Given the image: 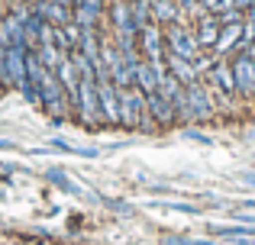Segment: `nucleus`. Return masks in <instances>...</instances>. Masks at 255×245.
<instances>
[{"mask_svg":"<svg viewBox=\"0 0 255 245\" xmlns=\"http://www.w3.org/2000/svg\"><path fill=\"white\" fill-rule=\"evenodd\" d=\"M97 100L104 126H120V87L113 81H97Z\"/></svg>","mask_w":255,"mask_h":245,"instance_id":"9","label":"nucleus"},{"mask_svg":"<svg viewBox=\"0 0 255 245\" xmlns=\"http://www.w3.org/2000/svg\"><path fill=\"white\" fill-rule=\"evenodd\" d=\"M165 49H168V55L187 58V62H194V58L204 52L200 42H197V36H194V26H187V23L165 26Z\"/></svg>","mask_w":255,"mask_h":245,"instance_id":"3","label":"nucleus"},{"mask_svg":"<svg viewBox=\"0 0 255 245\" xmlns=\"http://www.w3.org/2000/svg\"><path fill=\"white\" fill-rule=\"evenodd\" d=\"M165 207L178 210V213H191V216H200V207H191V203H165Z\"/></svg>","mask_w":255,"mask_h":245,"instance_id":"27","label":"nucleus"},{"mask_svg":"<svg viewBox=\"0 0 255 245\" xmlns=\"http://www.w3.org/2000/svg\"><path fill=\"white\" fill-rule=\"evenodd\" d=\"M184 139H191V142H200V145H210V142H213L210 136H204V132H197V129H184Z\"/></svg>","mask_w":255,"mask_h":245,"instance_id":"26","label":"nucleus"},{"mask_svg":"<svg viewBox=\"0 0 255 245\" xmlns=\"http://www.w3.org/2000/svg\"><path fill=\"white\" fill-rule=\"evenodd\" d=\"M36 245H49V242H36Z\"/></svg>","mask_w":255,"mask_h":245,"instance_id":"38","label":"nucleus"},{"mask_svg":"<svg viewBox=\"0 0 255 245\" xmlns=\"http://www.w3.org/2000/svg\"><path fill=\"white\" fill-rule=\"evenodd\" d=\"M29 3H32V13H39V16H42L45 23H52V26L75 23V13H71V6H65V3H55V0H29Z\"/></svg>","mask_w":255,"mask_h":245,"instance_id":"10","label":"nucleus"},{"mask_svg":"<svg viewBox=\"0 0 255 245\" xmlns=\"http://www.w3.org/2000/svg\"><path fill=\"white\" fill-rule=\"evenodd\" d=\"M129 10H132V23H136L139 32L145 26H152V0H129Z\"/></svg>","mask_w":255,"mask_h":245,"instance_id":"18","label":"nucleus"},{"mask_svg":"<svg viewBox=\"0 0 255 245\" xmlns=\"http://www.w3.org/2000/svg\"><path fill=\"white\" fill-rule=\"evenodd\" d=\"M207 13H223L226 6H233V0H204Z\"/></svg>","mask_w":255,"mask_h":245,"instance_id":"24","label":"nucleus"},{"mask_svg":"<svg viewBox=\"0 0 255 245\" xmlns=\"http://www.w3.org/2000/svg\"><path fill=\"white\" fill-rule=\"evenodd\" d=\"M45 177H49L52 184H58V187H62V190H68V194H78V187H75V184L68 181V177H65V171L52 168V171H45Z\"/></svg>","mask_w":255,"mask_h":245,"instance_id":"21","label":"nucleus"},{"mask_svg":"<svg viewBox=\"0 0 255 245\" xmlns=\"http://www.w3.org/2000/svg\"><path fill=\"white\" fill-rule=\"evenodd\" d=\"M220 29H223V23H220L217 13H207V16H200L197 23H194V36H197L200 49L210 52L213 45H217V39H220Z\"/></svg>","mask_w":255,"mask_h":245,"instance_id":"13","label":"nucleus"},{"mask_svg":"<svg viewBox=\"0 0 255 245\" xmlns=\"http://www.w3.org/2000/svg\"><path fill=\"white\" fill-rule=\"evenodd\" d=\"M178 6H181V16H184V23H187V26H194L200 16H207L204 0H178Z\"/></svg>","mask_w":255,"mask_h":245,"instance_id":"19","label":"nucleus"},{"mask_svg":"<svg viewBox=\"0 0 255 245\" xmlns=\"http://www.w3.org/2000/svg\"><path fill=\"white\" fill-rule=\"evenodd\" d=\"M217 16H220V23H243V19H246V13L243 10H236V6H226V10L223 13H217Z\"/></svg>","mask_w":255,"mask_h":245,"instance_id":"22","label":"nucleus"},{"mask_svg":"<svg viewBox=\"0 0 255 245\" xmlns=\"http://www.w3.org/2000/svg\"><path fill=\"white\" fill-rule=\"evenodd\" d=\"M32 52L39 55V62H42V68H45V71H58V65H62V58H65V52L58 49L55 42H39Z\"/></svg>","mask_w":255,"mask_h":245,"instance_id":"17","label":"nucleus"},{"mask_svg":"<svg viewBox=\"0 0 255 245\" xmlns=\"http://www.w3.org/2000/svg\"><path fill=\"white\" fill-rule=\"evenodd\" d=\"M236 220L243 223V226H255V213H249V210H239V213H236Z\"/></svg>","mask_w":255,"mask_h":245,"instance_id":"28","label":"nucleus"},{"mask_svg":"<svg viewBox=\"0 0 255 245\" xmlns=\"http://www.w3.org/2000/svg\"><path fill=\"white\" fill-rule=\"evenodd\" d=\"M71 116L91 132L104 126L100 100H97V81H94V78H81V87H78V100H75V107H71Z\"/></svg>","mask_w":255,"mask_h":245,"instance_id":"2","label":"nucleus"},{"mask_svg":"<svg viewBox=\"0 0 255 245\" xmlns=\"http://www.w3.org/2000/svg\"><path fill=\"white\" fill-rule=\"evenodd\" d=\"M120 126L132 132H158L155 120L149 116V103L139 87L120 90Z\"/></svg>","mask_w":255,"mask_h":245,"instance_id":"1","label":"nucleus"},{"mask_svg":"<svg viewBox=\"0 0 255 245\" xmlns=\"http://www.w3.org/2000/svg\"><path fill=\"white\" fill-rule=\"evenodd\" d=\"M246 55H249V58H252V62H255V42L249 45V52H246Z\"/></svg>","mask_w":255,"mask_h":245,"instance_id":"32","label":"nucleus"},{"mask_svg":"<svg viewBox=\"0 0 255 245\" xmlns=\"http://www.w3.org/2000/svg\"><path fill=\"white\" fill-rule=\"evenodd\" d=\"M152 23L162 26V29L165 26H174V23H184L178 0H152Z\"/></svg>","mask_w":255,"mask_h":245,"instance_id":"15","label":"nucleus"},{"mask_svg":"<svg viewBox=\"0 0 255 245\" xmlns=\"http://www.w3.org/2000/svg\"><path fill=\"white\" fill-rule=\"evenodd\" d=\"M243 177V184H249V187H255V171H246V174H239Z\"/></svg>","mask_w":255,"mask_h":245,"instance_id":"30","label":"nucleus"},{"mask_svg":"<svg viewBox=\"0 0 255 245\" xmlns=\"http://www.w3.org/2000/svg\"><path fill=\"white\" fill-rule=\"evenodd\" d=\"M145 103H149V116L155 120L158 129H171L174 123H178V116H174V107H171V100H165L162 94H145Z\"/></svg>","mask_w":255,"mask_h":245,"instance_id":"12","label":"nucleus"},{"mask_svg":"<svg viewBox=\"0 0 255 245\" xmlns=\"http://www.w3.org/2000/svg\"><path fill=\"white\" fill-rule=\"evenodd\" d=\"M55 3H65V6H71V0H55Z\"/></svg>","mask_w":255,"mask_h":245,"instance_id":"35","label":"nucleus"},{"mask_svg":"<svg viewBox=\"0 0 255 245\" xmlns=\"http://www.w3.org/2000/svg\"><path fill=\"white\" fill-rule=\"evenodd\" d=\"M204 84H207L210 90H217V94L236 97V78H233L230 58H217V62H213V68L204 75ZM236 100H239V97H236Z\"/></svg>","mask_w":255,"mask_h":245,"instance_id":"6","label":"nucleus"},{"mask_svg":"<svg viewBox=\"0 0 255 245\" xmlns=\"http://www.w3.org/2000/svg\"><path fill=\"white\" fill-rule=\"evenodd\" d=\"M139 52H142L145 62H165V55H168V49H165V29L162 26H145L142 32H139Z\"/></svg>","mask_w":255,"mask_h":245,"instance_id":"7","label":"nucleus"},{"mask_svg":"<svg viewBox=\"0 0 255 245\" xmlns=\"http://www.w3.org/2000/svg\"><path fill=\"white\" fill-rule=\"evenodd\" d=\"M165 71H168V68H165V62L155 65V62H145V58H142V62H139V68H136V87L142 90V94H155V90H158V81H162Z\"/></svg>","mask_w":255,"mask_h":245,"instance_id":"11","label":"nucleus"},{"mask_svg":"<svg viewBox=\"0 0 255 245\" xmlns=\"http://www.w3.org/2000/svg\"><path fill=\"white\" fill-rule=\"evenodd\" d=\"M0 149H10V142H3V139H0Z\"/></svg>","mask_w":255,"mask_h":245,"instance_id":"34","label":"nucleus"},{"mask_svg":"<svg viewBox=\"0 0 255 245\" xmlns=\"http://www.w3.org/2000/svg\"><path fill=\"white\" fill-rule=\"evenodd\" d=\"M165 68L171 71L174 78H178L181 84H197V81H204V78L197 75V68H194V62H187V58H178V55H165Z\"/></svg>","mask_w":255,"mask_h":245,"instance_id":"16","label":"nucleus"},{"mask_svg":"<svg viewBox=\"0 0 255 245\" xmlns=\"http://www.w3.org/2000/svg\"><path fill=\"white\" fill-rule=\"evenodd\" d=\"M165 245H210L207 239H187V236H165Z\"/></svg>","mask_w":255,"mask_h":245,"instance_id":"23","label":"nucleus"},{"mask_svg":"<svg viewBox=\"0 0 255 245\" xmlns=\"http://www.w3.org/2000/svg\"><path fill=\"white\" fill-rule=\"evenodd\" d=\"M230 65H233V78H236V97L243 103H252V97H255V62L243 52V55H233Z\"/></svg>","mask_w":255,"mask_h":245,"instance_id":"4","label":"nucleus"},{"mask_svg":"<svg viewBox=\"0 0 255 245\" xmlns=\"http://www.w3.org/2000/svg\"><path fill=\"white\" fill-rule=\"evenodd\" d=\"M252 103H255V97H252Z\"/></svg>","mask_w":255,"mask_h":245,"instance_id":"39","label":"nucleus"},{"mask_svg":"<svg viewBox=\"0 0 255 245\" xmlns=\"http://www.w3.org/2000/svg\"><path fill=\"white\" fill-rule=\"evenodd\" d=\"M107 3H123V0H107Z\"/></svg>","mask_w":255,"mask_h":245,"instance_id":"37","label":"nucleus"},{"mask_svg":"<svg viewBox=\"0 0 255 245\" xmlns=\"http://www.w3.org/2000/svg\"><path fill=\"white\" fill-rule=\"evenodd\" d=\"M26 55H29L26 45H6V87H26Z\"/></svg>","mask_w":255,"mask_h":245,"instance_id":"8","label":"nucleus"},{"mask_svg":"<svg viewBox=\"0 0 255 245\" xmlns=\"http://www.w3.org/2000/svg\"><path fill=\"white\" fill-rule=\"evenodd\" d=\"M233 6H236V10H243V13H249L252 6H255V0H233Z\"/></svg>","mask_w":255,"mask_h":245,"instance_id":"29","label":"nucleus"},{"mask_svg":"<svg viewBox=\"0 0 255 245\" xmlns=\"http://www.w3.org/2000/svg\"><path fill=\"white\" fill-rule=\"evenodd\" d=\"M107 23H110V32H139L136 23H132L129 0H123V3H107Z\"/></svg>","mask_w":255,"mask_h":245,"instance_id":"14","label":"nucleus"},{"mask_svg":"<svg viewBox=\"0 0 255 245\" xmlns=\"http://www.w3.org/2000/svg\"><path fill=\"white\" fill-rule=\"evenodd\" d=\"M42 29H45V19L39 16V13H32V16H29V19L23 23V32H26V45H29V49H36V45H39V36H42Z\"/></svg>","mask_w":255,"mask_h":245,"instance_id":"20","label":"nucleus"},{"mask_svg":"<svg viewBox=\"0 0 255 245\" xmlns=\"http://www.w3.org/2000/svg\"><path fill=\"white\" fill-rule=\"evenodd\" d=\"M84 3V0H71V6H81Z\"/></svg>","mask_w":255,"mask_h":245,"instance_id":"36","label":"nucleus"},{"mask_svg":"<svg viewBox=\"0 0 255 245\" xmlns=\"http://www.w3.org/2000/svg\"><path fill=\"white\" fill-rule=\"evenodd\" d=\"M81 6H87V10H94L97 16H107V0H84Z\"/></svg>","mask_w":255,"mask_h":245,"instance_id":"25","label":"nucleus"},{"mask_svg":"<svg viewBox=\"0 0 255 245\" xmlns=\"http://www.w3.org/2000/svg\"><path fill=\"white\" fill-rule=\"evenodd\" d=\"M246 19H252V23H255V6H252V10H249V13H246Z\"/></svg>","mask_w":255,"mask_h":245,"instance_id":"33","label":"nucleus"},{"mask_svg":"<svg viewBox=\"0 0 255 245\" xmlns=\"http://www.w3.org/2000/svg\"><path fill=\"white\" fill-rule=\"evenodd\" d=\"M187 103H191V113H194V123H210L217 116V107H213V94L204 81L197 84H187Z\"/></svg>","mask_w":255,"mask_h":245,"instance_id":"5","label":"nucleus"},{"mask_svg":"<svg viewBox=\"0 0 255 245\" xmlns=\"http://www.w3.org/2000/svg\"><path fill=\"white\" fill-rule=\"evenodd\" d=\"M6 6H10V3H6V0H0V19L6 16Z\"/></svg>","mask_w":255,"mask_h":245,"instance_id":"31","label":"nucleus"}]
</instances>
